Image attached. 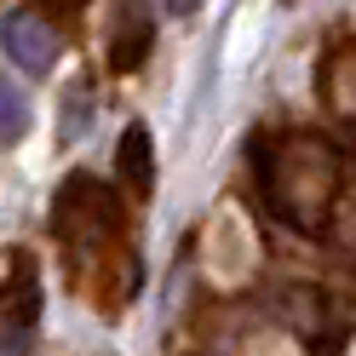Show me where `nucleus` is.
<instances>
[{
    "mask_svg": "<svg viewBox=\"0 0 356 356\" xmlns=\"http://www.w3.org/2000/svg\"><path fill=\"white\" fill-rule=\"evenodd\" d=\"M149 40H155L149 0H115V17H109V70L132 75L149 58Z\"/></svg>",
    "mask_w": 356,
    "mask_h": 356,
    "instance_id": "39448f33",
    "label": "nucleus"
},
{
    "mask_svg": "<svg viewBox=\"0 0 356 356\" xmlns=\"http://www.w3.org/2000/svg\"><path fill=\"white\" fill-rule=\"evenodd\" d=\"M115 172H121V184H127L132 202H149V190H155V138H149V127L132 121V127L121 132Z\"/></svg>",
    "mask_w": 356,
    "mask_h": 356,
    "instance_id": "423d86ee",
    "label": "nucleus"
},
{
    "mask_svg": "<svg viewBox=\"0 0 356 356\" xmlns=\"http://www.w3.org/2000/svg\"><path fill=\"white\" fill-rule=\"evenodd\" d=\"M35 6H47V12L58 17V24H75V17H81L86 6H92V0H35Z\"/></svg>",
    "mask_w": 356,
    "mask_h": 356,
    "instance_id": "6e6552de",
    "label": "nucleus"
},
{
    "mask_svg": "<svg viewBox=\"0 0 356 356\" xmlns=\"http://www.w3.org/2000/svg\"><path fill=\"white\" fill-rule=\"evenodd\" d=\"M253 172L270 213L293 230H316L333 207V190H339V155L310 132L253 138Z\"/></svg>",
    "mask_w": 356,
    "mask_h": 356,
    "instance_id": "f03ea898",
    "label": "nucleus"
},
{
    "mask_svg": "<svg viewBox=\"0 0 356 356\" xmlns=\"http://www.w3.org/2000/svg\"><path fill=\"white\" fill-rule=\"evenodd\" d=\"M0 52H6V63H17L24 75L40 81L58 63V35H52V24L40 12L12 6V12H0Z\"/></svg>",
    "mask_w": 356,
    "mask_h": 356,
    "instance_id": "20e7f679",
    "label": "nucleus"
},
{
    "mask_svg": "<svg viewBox=\"0 0 356 356\" xmlns=\"http://www.w3.org/2000/svg\"><path fill=\"white\" fill-rule=\"evenodd\" d=\"M52 236L63 253V270L75 276L86 299H104V282H121V293H132V225L127 202L115 184H104L98 172H70L52 195Z\"/></svg>",
    "mask_w": 356,
    "mask_h": 356,
    "instance_id": "f257e3e1",
    "label": "nucleus"
},
{
    "mask_svg": "<svg viewBox=\"0 0 356 356\" xmlns=\"http://www.w3.org/2000/svg\"><path fill=\"white\" fill-rule=\"evenodd\" d=\"M40 305H47V287H40L35 253H12L6 276H0V356H35Z\"/></svg>",
    "mask_w": 356,
    "mask_h": 356,
    "instance_id": "7ed1b4c3",
    "label": "nucleus"
},
{
    "mask_svg": "<svg viewBox=\"0 0 356 356\" xmlns=\"http://www.w3.org/2000/svg\"><path fill=\"white\" fill-rule=\"evenodd\" d=\"M29 127H35L29 98L17 92L6 75H0V144H24V138H29Z\"/></svg>",
    "mask_w": 356,
    "mask_h": 356,
    "instance_id": "0eeeda50",
    "label": "nucleus"
}]
</instances>
